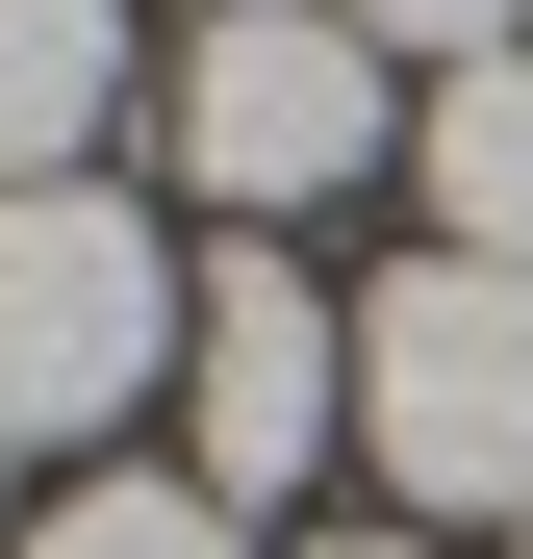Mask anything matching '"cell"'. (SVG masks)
Instances as JSON below:
<instances>
[{"label": "cell", "instance_id": "cell-4", "mask_svg": "<svg viewBox=\"0 0 533 559\" xmlns=\"http://www.w3.org/2000/svg\"><path fill=\"white\" fill-rule=\"evenodd\" d=\"M178 407H204V484H229V509H305V457L355 432V331L305 306V254H204Z\"/></svg>", "mask_w": 533, "mask_h": 559}, {"label": "cell", "instance_id": "cell-7", "mask_svg": "<svg viewBox=\"0 0 533 559\" xmlns=\"http://www.w3.org/2000/svg\"><path fill=\"white\" fill-rule=\"evenodd\" d=\"M26 559H254V509L229 484H76V509H26Z\"/></svg>", "mask_w": 533, "mask_h": 559}, {"label": "cell", "instance_id": "cell-6", "mask_svg": "<svg viewBox=\"0 0 533 559\" xmlns=\"http://www.w3.org/2000/svg\"><path fill=\"white\" fill-rule=\"evenodd\" d=\"M128 103V0H0V178H76Z\"/></svg>", "mask_w": 533, "mask_h": 559}, {"label": "cell", "instance_id": "cell-2", "mask_svg": "<svg viewBox=\"0 0 533 559\" xmlns=\"http://www.w3.org/2000/svg\"><path fill=\"white\" fill-rule=\"evenodd\" d=\"M355 457L407 484V534H458V509L533 534V280L508 254H407L355 306Z\"/></svg>", "mask_w": 533, "mask_h": 559}, {"label": "cell", "instance_id": "cell-8", "mask_svg": "<svg viewBox=\"0 0 533 559\" xmlns=\"http://www.w3.org/2000/svg\"><path fill=\"white\" fill-rule=\"evenodd\" d=\"M355 26H381V51H508L533 0H355Z\"/></svg>", "mask_w": 533, "mask_h": 559}, {"label": "cell", "instance_id": "cell-3", "mask_svg": "<svg viewBox=\"0 0 533 559\" xmlns=\"http://www.w3.org/2000/svg\"><path fill=\"white\" fill-rule=\"evenodd\" d=\"M381 153H407V103H381V26H355V0H229V26H178V178H204L229 229H305Z\"/></svg>", "mask_w": 533, "mask_h": 559}, {"label": "cell", "instance_id": "cell-9", "mask_svg": "<svg viewBox=\"0 0 533 559\" xmlns=\"http://www.w3.org/2000/svg\"><path fill=\"white\" fill-rule=\"evenodd\" d=\"M305 559H458V534H305Z\"/></svg>", "mask_w": 533, "mask_h": 559}, {"label": "cell", "instance_id": "cell-5", "mask_svg": "<svg viewBox=\"0 0 533 559\" xmlns=\"http://www.w3.org/2000/svg\"><path fill=\"white\" fill-rule=\"evenodd\" d=\"M407 178H432V254H508L533 280V51H458L407 103Z\"/></svg>", "mask_w": 533, "mask_h": 559}, {"label": "cell", "instance_id": "cell-10", "mask_svg": "<svg viewBox=\"0 0 533 559\" xmlns=\"http://www.w3.org/2000/svg\"><path fill=\"white\" fill-rule=\"evenodd\" d=\"M204 26H229V0H204Z\"/></svg>", "mask_w": 533, "mask_h": 559}, {"label": "cell", "instance_id": "cell-1", "mask_svg": "<svg viewBox=\"0 0 533 559\" xmlns=\"http://www.w3.org/2000/svg\"><path fill=\"white\" fill-rule=\"evenodd\" d=\"M178 331H204V280H178L153 204L0 178V457H26V432H128V407L178 382Z\"/></svg>", "mask_w": 533, "mask_h": 559}]
</instances>
